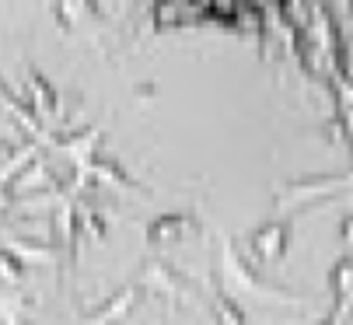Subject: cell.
Segmentation results:
<instances>
[{
    "label": "cell",
    "instance_id": "6da1fadb",
    "mask_svg": "<svg viewBox=\"0 0 353 325\" xmlns=\"http://www.w3.org/2000/svg\"><path fill=\"white\" fill-rule=\"evenodd\" d=\"M179 28H217L256 39H325L353 28V0H150Z\"/></svg>",
    "mask_w": 353,
    "mask_h": 325
}]
</instances>
